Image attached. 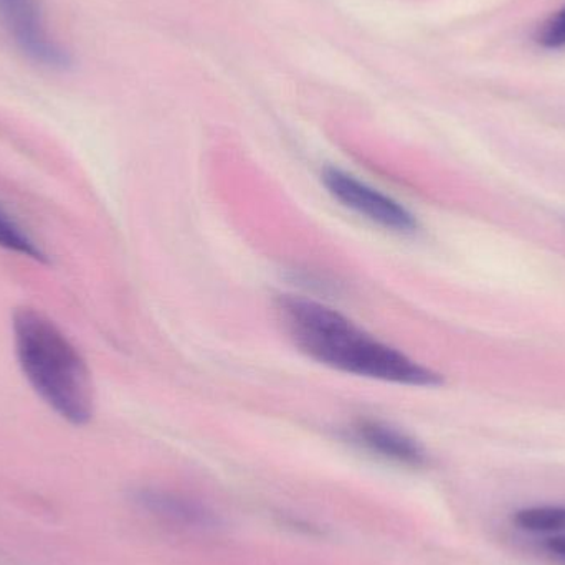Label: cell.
<instances>
[{
	"label": "cell",
	"mask_w": 565,
	"mask_h": 565,
	"mask_svg": "<svg viewBox=\"0 0 565 565\" xmlns=\"http://www.w3.org/2000/svg\"><path fill=\"white\" fill-rule=\"evenodd\" d=\"M278 312L289 338L309 358L345 374L394 384L434 387L437 372L372 338L335 309L312 299L282 296Z\"/></svg>",
	"instance_id": "6da1fadb"
},
{
	"label": "cell",
	"mask_w": 565,
	"mask_h": 565,
	"mask_svg": "<svg viewBox=\"0 0 565 565\" xmlns=\"http://www.w3.org/2000/svg\"><path fill=\"white\" fill-rule=\"evenodd\" d=\"M12 332L20 371L43 404L68 424H88L95 414V388L88 364L72 339L32 306L13 311Z\"/></svg>",
	"instance_id": "7a4b0ae2"
},
{
	"label": "cell",
	"mask_w": 565,
	"mask_h": 565,
	"mask_svg": "<svg viewBox=\"0 0 565 565\" xmlns=\"http://www.w3.org/2000/svg\"><path fill=\"white\" fill-rule=\"evenodd\" d=\"M0 20L30 62L55 72L72 68V55L46 32L36 0H0Z\"/></svg>",
	"instance_id": "3957f363"
},
{
	"label": "cell",
	"mask_w": 565,
	"mask_h": 565,
	"mask_svg": "<svg viewBox=\"0 0 565 565\" xmlns=\"http://www.w3.org/2000/svg\"><path fill=\"white\" fill-rule=\"evenodd\" d=\"M322 182L329 194L344 207L387 231L412 234L417 228V221L407 209L402 207L394 199L369 188L354 175L345 174L339 169H326Z\"/></svg>",
	"instance_id": "277c9868"
},
{
	"label": "cell",
	"mask_w": 565,
	"mask_h": 565,
	"mask_svg": "<svg viewBox=\"0 0 565 565\" xmlns=\"http://www.w3.org/2000/svg\"><path fill=\"white\" fill-rule=\"evenodd\" d=\"M135 503L162 524L179 530L209 533L218 527V518L214 511L192 498L171 491L142 488L136 491Z\"/></svg>",
	"instance_id": "5b68a950"
},
{
	"label": "cell",
	"mask_w": 565,
	"mask_h": 565,
	"mask_svg": "<svg viewBox=\"0 0 565 565\" xmlns=\"http://www.w3.org/2000/svg\"><path fill=\"white\" fill-rule=\"evenodd\" d=\"M352 435L365 450L384 460L405 467H422L427 461L424 447L415 438L385 422L372 418L355 422Z\"/></svg>",
	"instance_id": "8992f818"
},
{
	"label": "cell",
	"mask_w": 565,
	"mask_h": 565,
	"mask_svg": "<svg viewBox=\"0 0 565 565\" xmlns=\"http://www.w3.org/2000/svg\"><path fill=\"white\" fill-rule=\"evenodd\" d=\"M0 248L9 252V254L29 258V260L36 262V264H50V257L40 247L39 242L2 205H0Z\"/></svg>",
	"instance_id": "52a82bcc"
},
{
	"label": "cell",
	"mask_w": 565,
	"mask_h": 565,
	"mask_svg": "<svg viewBox=\"0 0 565 565\" xmlns=\"http://www.w3.org/2000/svg\"><path fill=\"white\" fill-rule=\"evenodd\" d=\"M514 524L527 533H565V507H533L518 511Z\"/></svg>",
	"instance_id": "ba28073f"
},
{
	"label": "cell",
	"mask_w": 565,
	"mask_h": 565,
	"mask_svg": "<svg viewBox=\"0 0 565 565\" xmlns=\"http://www.w3.org/2000/svg\"><path fill=\"white\" fill-rule=\"evenodd\" d=\"M536 40L543 49H565V3L540 26Z\"/></svg>",
	"instance_id": "9c48e42d"
},
{
	"label": "cell",
	"mask_w": 565,
	"mask_h": 565,
	"mask_svg": "<svg viewBox=\"0 0 565 565\" xmlns=\"http://www.w3.org/2000/svg\"><path fill=\"white\" fill-rule=\"evenodd\" d=\"M547 553L553 554V556L559 557V559L565 561V533L556 534V536L547 537L546 543Z\"/></svg>",
	"instance_id": "30bf717a"
}]
</instances>
